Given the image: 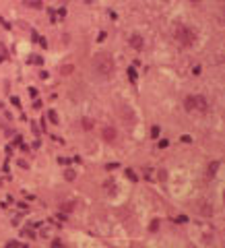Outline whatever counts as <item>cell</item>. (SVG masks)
<instances>
[{
    "label": "cell",
    "mask_w": 225,
    "mask_h": 248,
    "mask_svg": "<svg viewBox=\"0 0 225 248\" xmlns=\"http://www.w3.org/2000/svg\"><path fill=\"white\" fill-rule=\"evenodd\" d=\"M93 70L99 76H112L114 75V60L108 54H97L93 58Z\"/></svg>",
    "instance_id": "1"
},
{
    "label": "cell",
    "mask_w": 225,
    "mask_h": 248,
    "mask_svg": "<svg viewBox=\"0 0 225 248\" xmlns=\"http://www.w3.org/2000/svg\"><path fill=\"white\" fill-rule=\"evenodd\" d=\"M174 35H176V39L180 41L182 46H192V43L196 41V33H194L188 25H178Z\"/></svg>",
    "instance_id": "2"
},
{
    "label": "cell",
    "mask_w": 225,
    "mask_h": 248,
    "mask_svg": "<svg viewBox=\"0 0 225 248\" xmlns=\"http://www.w3.org/2000/svg\"><path fill=\"white\" fill-rule=\"evenodd\" d=\"M184 108L188 112L192 110H198V112H207L209 110V103H207V99L202 95H188L184 101Z\"/></svg>",
    "instance_id": "3"
},
{
    "label": "cell",
    "mask_w": 225,
    "mask_h": 248,
    "mask_svg": "<svg viewBox=\"0 0 225 248\" xmlns=\"http://www.w3.org/2000/svg\"><path fill=\"white\" fill-rule=\"evenodd\" d=\"M130 46L134 50H143V46H145L143 37H141V35H132V37H130Z\"/></svg>",
    "instance_id": "4"
},
{
    "label": "cell",
    "mask_w": 225,
    "mask_h": 248,
    "mask_svg": "<svg viewBox=\"0 0 225 248\" xmlns=\"http://www.w3.org/2000/svg\"><path fill=\"white\" fill-rule=\"evenodd\" d=\"M103 138L105 141H116V128H112V126L103 128Z\"/></svg>",
    "instance_id": "5"
},
{
    "label": "cell",
    "mask_w": 225,
    "mask_h": 248,
    "mask_svg": "<svg viewBox=\"0 0 225 248\" xmlns=\"http://www.w3.org/2000/svg\"><path fill=\"white\" fill-rule=\"evenodd\" d=\"M217 170H219V161H211V165H209V170H207V176H209V178H213Z\"/></svg>",
    "instance_id": "6"
},
{
    "label": "cell",
    "mask_w": 225,
    "mask_h": 248,
    "mask_svg": "<svg viewBox=\"0 0 225 248\" xmlns=\"http://www.w3.org/2000/svg\"><path fill=\"white\" fill-rule=\"evenodd\" d=\"M72 70H75V66H72V64H66V66H62V68H60V75H70Z\"/></svg>",
    "instance_id": "7"
},
{
    "label": "cell",
    "mask_w": 225,
    "mask_h": 248,
    "mask_svg": "<svg viewBox=\"0 0 225 248\" xmlns=\"http://www.w3.org/2000/svg\"><path fill=\"white\" fill-rule=\"evenodd\" d=\"M200 213H202V215H211L213 213L211 205H202V207H200Z\"/></svg>",
    "instance_id": "8"
},
{
    "label": "cell",
    "mask_w": 225,
    "mask_h": 248,
    "mask_svg": "<svg viewBox=\"0 0 225 248\" xmlns=\"http://www.w3.org/2000/svg\"><path fill=\"white\" fill-rule=\"evenodd\" d=\"M83 128H85V130H91V128H93V122H91L89 118H85V120H83Z\"/></svg>",
    "instance_id": "9"
},
{
    "label": "cell",
    "mask_w": 225,
    "mask_h": 248,
    "mask_svg": "<svg viewBox=\"0 0 225 248\" xmlns=\"http://www.w3.org/2000/svg\"><path fill=\"white\" fill-rule=\"evenodd\" d=\"M60 207H62V211H66V213L72 211V203H64V205H60Z\"/></svg>",
    "instance_id": "10"
},
{
    "label": "cell",
    "mask_w": 225,
    "mask_h": 248,
    "mask_svg": "<svg viewBox=\"0 0 225 248\" xmlns=\"http://www.w3.org/2000/svg\"><path fill=\"white\" fill-rule=\"evenodd\" d=\"M126 174H128V178L132 180V182H137V174L132 172V170H126Z\"/></svg>",
    "instance_id": "11"
},
{
    "label": "cell",
    "mask_w": 225,
    "mask_h": 248,
    "mask_svg": "<svg viewBox=\"0 0 225 248\" xmlns=\"http://www.w3.org/2000/svg\"><path fill=\"white\" fill-rule=\"evenodd\" d=\"M50 120L54 124H58V116H56V112H50Z\"/></svg>",
    "instance_id": "12"
},
{
    "label": "cell",
    "mask_w": 225,
    "mask_h": 248,
    "mask_svg": "<svg viewBox=\"0 0 225 248\" xmlns=\"http://www.w3.org/2000/svg\"><path fill=\"white\" fill-rule=\"evenodd\" d=\"M128 75H130V79H132V81H137V70H134V68H130Z\"/></svg>",
    "instance_id": "13"
},
{
    "label": "cell",
    "mask_w": 225,
    "mask_h": 248,
    "mask_svg": "<svg viewBox=\"0 0 225 248\" xmlns=\"http://www.w3.org/2000/svg\"><path fill=\"white\" fill-rule=\"evenodd\" d=\"M182 143H192V138L188 137V134H184V137H182Z\"/></svg>",
    "instance_id": "14"
},
{
    "label": "cell",
    "mask_w": 225,
    "mask_h": 248,
    "mask_svg": "<svg viewBox=\"0 0 225 248\" xmlns=\"http://www.w3.org/2000/svg\"><path fill=\"white\" fill-rule=\"evenodd\" d=\"M72 178H75V172H70V170H68V172H66V180H72Z\"/></svg>",
    "instance_id": "15"
},
{
    "label": "cell",
    "mask_w": 225,
    "mask_h": 248,
    "mask_svg": "<svg viewBox=\"0 0 225 248\" xmlns=\"http://www.w3.org/2000/svg\"><path fill=\"white\" fill-rule=\"evenodd\" d=\"M151 134H153V137H157V134H159V126H155V128L151 130Z\"/></svg>",
    "instance_id": "16"
},
{
    "label": "cell",
    "mask_w": 225,
    "mask_h": 248,
    "mask_svg": "<svg viewBox=\"0 0 225 248\" xmlns=\"http://www.w3.org/2000/svg\"><path fill=\"white\" fill-rule=\"evenodd\" d=\"M192 2H198V0H192Z\"/></svg>",
    "instance_id": "17"
},
{
    "label": "cell",
    "mask_w": 225,
    "mask_h": 248,
    "mask_svg": "<svg viewBox=\"0 0 225 248\" xmlns=\"http://www.w3.org/2000/svg\"><path fill=\"white\" fill-rule=\"evenodd\" d=\"M0 108H2V103H0Z\"/></svg>",
    "instance_id": "18"
}]
</instances>
